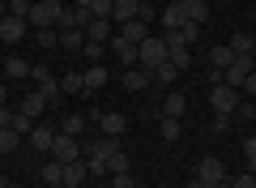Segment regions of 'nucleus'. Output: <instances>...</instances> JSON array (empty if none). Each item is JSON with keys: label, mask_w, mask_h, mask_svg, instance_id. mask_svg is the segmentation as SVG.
I'll return each mask as SVG.
<instances>
[{"label": "nucleus", "mask_w": 256, "mask_h": 188, "mask_svg": "<svg viewBox=\"0 0 256 188\" xmlns=\"http://www.w3.org/2000/svg\"><path fill=\"white\" fill-rule=\"evenodd\" d=\"M34 43L38 47H56V43H60V30H56V26H38L34 30Z\"/></svg>", "instance_id": "28"}, {"label": "nucleus", "mask_w": 256, "mask_h": 188, "mask_svg": "<svg viewBox=\"0 0 256 188\" xmlns=\"http://www.w3.org/2000/svg\"><path fill=\"white\" fill-rule=\"evenodd\" d=\"M30 77H34V86H38V94H43L47 103H56V99H64V90H60V77H56L47 64H34L30 69Z\"/></svg>", "instance_id": "3"}, {"label": "nucleus", "mask_w": 256, "mask_h": 188, "mask_svg": "<svg viewBox=\"0 0 256 188\" xmlns=\"http://www.w3.org/2000/svg\"><path fill=\"white\" fill-rule=\"evenodd\" d=\"M184 111H188V99H184V94H166L162 99V116L166 120H180Z\"/></svg>", "instance_id": "23"}, {"label": "nucleus", "mask_w": 256, "mask_h": 188, "mask_svg": "<svg viewBox=\"0 0 256 188\" xmlns=\"http://www.w3.org/2000/svg\"><path fill=\"white\" fill-rule=\"evenodd\" d=\"M56 26H60V30H82V26H77V13H73V5H64V9H60Z\"/></svg>", "instance_id": "33"}, {"label": "nucleus", "mask_w": 256, "mask_h": 188, "mask_svg": "<svg viewBox=\"0 0 256 188\" xmlns=\"http://www.w3.org/2000/svg\"><path fill=\"white\" fill-rule=\"evenodd\" d=\"M184 188H205V184H201V179H188V184H184Z\"/></svg>", "instance_id": "48"}, {"label": "nucleus", "mask_w": 256, "mask_h": 188, "mask_svg": "<svg viewBox=\"0 0 256 188\" xmlns=\"http://www.w3.org/2000/svg\"><path fill=\"white\" fill-rule=\"evenodd\" d=\"M244 158L256 167V137H244Z\"/></svg>", "instance_id": "41"}, {"label": "nucleus", "mask_w": 256, "mask_h": 188, "mask_svg": "<svg viewBox=\"0 0 256 188\" xmlns=\"http://www.w3.org/2000/svg\"><path fill=\"white\" fill-rule=\"evenodd\" d=\"M0 188H9V175H4V171H0Z\"/></svg>", "instance_id": "49"}, {"label": "nucleus", "mask_w": 256, "mask_h": 188, "mask_svg": "<svg viewBox=\"0 0 256 188\" xmlns=\"http://www.w3.org/2000/svg\"><path fill=\"white\" fill-rule=\"evenodd\" d=\"M52 158H56V162H77V158H82V145H77V137L56 133V141H52Z\"/></svg>", "instance_id": "6"}, {"label": "nucleus", "mask_w": 256, "mask_h": 188, "mask_svg": "<svg viewBox=\"0 0 256 188\" xmlns=\"http://www.w3.org/2000/svg\"><path fill=\"white\" fill-rule=\"evenodd\" d=\"M107 77H111V73H107V64H90V69L82 73V81H86V94H98V90L107 86Z\"/></svg>", "instance_id": "13"}, {"label": "nucleus", "mask_w": 256, "mask_h": 188, "mask_svg": "<svg viewBox=\"0 0 256 188\" xmlns=\"http://www.w3.org/2000/svg\"><path fill=\"white\" fill-rule=\"evenodd\" d=\"M86 175H90V171H86L82 158H77V162H64V179H60V188H82Z\"/></svg>", "instance_id": "15"}, {"label": "nucleus", "mask_w": 256, "mask_h": 188, "mask_svg": "<svg viewBox=\"0 0 256 188\" xmlns=\"http://www.w3.org/2000/svg\"><path fill=\"white\" fill-rule=\"evenodd\" d=\"M60 133H68V137H82V133H86V116H64Z\"/></svg>", "instance_id": "32"}, {"label": "nucleus", "mask_w": 256, "mask_h": 188, "mask_svg": "<svg viewBox=\"0 0 256 188\" xmlns=\"http://www.w3.org/2000/svg\"><path fill=\"white\" fill-rule=\"evenodd\" d=\"M52 141H56V128H52V124H38V128H30V145H34L38 154H52Z\"/></svg>", "instance_id": "16"}, {"label": "nucleus", "mask_w": 256, "mask_h": 188, "mask_svg": "<svg viewBox=\"0 0 256 188\" xmlns=\"http://www.w3.org/2000/svg\"><path fill=\"white\" fill-rule=\"evenodd\" d=\"M13 120H18V111H9V107H0V128H13Z\"/></svg>", "instance_id": "42"}, {"label": "nucleus", "mask_w": 256, "mask_h": 188, "mask_svg": "<svg viewBox=\"0 0 256 188\" xmlns=\"http://www.w3.org/2000/svg\"><path fill=\"white\" fill-rule=\"evenodd\" d=\"M239 90H248V94H256V69H252V73L244 77V86H239Z\"/></svg>", "instance_id": "45"}, {"label": "nucleus", "mask_w": 256, "mask_h": 188, "mask_svg": "<svg viewBox=\"0 0 256 188\" xmlns=\"http://www.w3.org/2000/svg\"><path fill=\"white\" fill-rule=\"evenodd\" d=\"M30 69H34V64L18 60V56H4V77H9V81H22V77H30Z\"/></svg>", "instance_id": "22"}, {"label": "nucleus", "mask_w": 256, "mask_h": 188, "mask_svg": "<svg viewBox=\"0 0 256 188\" xmlns=\"http://www.w3.org/2000/svg\"><path fill=\"white\" fill-rule=\"evenodd\" d=\"M18 141H22L18 128H0V154H13V150H18Z\"/></svg>", "instance_id": "29"}, {"label": "nucleus", "mask_w": 256, "mask_h": 188, "mask_svg": "<svg viewBox=\"0 0 256 188\" xmlns=\"http://www.w3.org/2000/svg\"><path fill=\"white\" fill-rule=\"evenodd\" d=\"M230 60H235V56H230V47H226V43H222V47H214V52H210V69H226Z\"/></svg>", "instance_id": "30"}, {"label": "nucleus", "mask_w": 256, "mask_h": 188, "mask_svg": "<svg viewBox=\"0 0 256 188\" xmlns=\"http://www.w3.org/2000/svg\"><path fill=\"white\" fill-rule=\"evenodd\" d=\"M210 107L222 111V116H230V111L239 107V90L226 86V81H218V86H210Z\"/></svg>", "instance_id": "4"}, {"label": "nucleus", "mask_w": 256, "mask_h": 188, "mask_svg": "<svg viewBox=\"0 0 256 188\" xmlns=\"http://www.w3.org/2000/svg\"><path fill=\"white\" fill-rule=\"evenodd\" d=\"M60 90H64V94H86L82 73H64V77H60Z\"/></svg>", "instance_id": "27"}, {"label": "nucleus", "mask_w": 256, "mask_h": 188, "mask_svg": "<svg viewBox=\"0 0 256 188\" xmlns=\"http://www.w3.org/2000/svg\"><path fill=\"white\" fill-rule=\"evenodd\" d=\"M111 188H137V179L128 175V171H120V175H111Z\"/></svg>", "instance_id": "38"}, {"label": "nucleus", "mask_w": 256, "mask_h": 188, "mask_svg": "<svg viewBox=\"0 0 256 188\" xmlns=\"http://www.w3.org/2000/svg\"><path fill=\"white\" fill-rule=\"evenodd\" d=\"M60 47L64 52H82L86 47V30H60Z\"/></svg>", "instance_id": "24"}, {"label": "nucleus", "mask_w": 256, "mask_h": 188, "mask_svg": "<svg viewBox=\"0 0 256 188\" xmlns=\"http://www.w3.org/2000/svg\"><path fill=\"white\" fill-rule=\"evenodd\" d=\"M137 64H141V69H150V73H154L158 64H166V39L162 35L141 39V43H137Z\"/></svg>", "instance_id": "2"}, {"label": "nucleus", "mask_w": 256, "mask_h": 188, "mask_svg": "<svg viewBox=\"0 0 256 188\" xmlns=\"http://www.w3.org/2000/svg\"><path fill=\"white\" fill-rule=\"evenodd\" d=\"M30 9H34L30 0H9V13H13V18H26L30 22Z\"/></svg>", "instance_id": "37"}, {"label": "nucleus", "mask_w": 256, "mask_h": 188, "mask_svg": "<svg viewBox=\"0 0 256 188\" xmlns=\"http://www.w3.org/2000/svg\"><path fill=\"white\" fill-rule=\"evenodd\" d=\"M4 99H9V86H4V81H0V107H4Z\"/></svg>", "instance_id": "46"}, {"label": "nucleus", "mask_w": 256, "mask_h": 188, "mask_svg": "<svg viewBox=\"0 0 256 188\" xmlns=\"http://www.w3.org/2000/svg\"><path fill=\"white\" fill-rule=\"evenodd\" d=\"M158 133H162V141L171 145V141H180V133H184V124H180V120H166V116H162V128H158Z\"/></svg>", "instance_id": "31"}, {"label": "nucleus", "mask_w": 256, "mask_h": 188, "mask_svg": "<svg viewBox=\"0 0 256 188\" xmlns=\"http://www.w3.org/2000/svg\"><path fill=\"white\" fill-rule=\"evenodd\" d=\"M175 77H180V69H175V64H158V69H154V81H158V86H171Z\"/></svg>", "instance_id": "34"}, {"label": "nucleus", "mask_w": 256, "mask_h": 188, "mask_svg": "<svg viewBox=\"0 0 256 188\" xmlns=\"http://www.w3.org/2000/svg\"><path fill=\"white\" fill-rule=\"evenodd\" d=\"M137 18L146 22V26H150V22H154V5H146V0H141V9H137Z\"/></svg>", "instance_id": "43"}, {"label": "nucleus", "mask_w": 256, "mask_h": 188, "mask_svg": "<svg viewBox=\"0 0 256 188\" xmlns=\"http://www.w3.org/2000/svg\"><path fill=\"white\" fill-rule=\"evenodd\" d=\"M102 52H107V43H94V39H86V47H82L86 60H102Z\"/></svg>", "instance_id": "35"}, {"label": "nucleus", "mask_w": 256, "mask_h": 188, "mask_svg": "<svg viewBox=\"0 0 256 188\" xmlns=\"http://www.w3.org/2000/svg\"><path fill=\"white\" fill-rule=\"evenodd\" d=\"M94 124L102 128V137H124V133H128V120L120 116V111H98Z\"/></svg>", "instance_id": "8"}, {"label": "nucleus", "mask_w": 256, "mask_h": 188, "mask_svg": "<svg viewBox=\"0 0 256 188\" xmlns=\"http://www.w3.org/2000/svg\"><path fill=\"white\" fill-rule=\"evenodd\" d=\"M150 81H154V73H150V69H141V64L124 69V90H146Z\"/></svg>", "instance_id": "17"}, {"label": "nucleus", "mask_w": 256, "mask_h": 188, "mask_svg": "<svg viewBox=\"0 0 256 188\" xmlns=\"http://www.w3.org/2000/svg\"><path fill=\"white\" fill-rule=\"evenodd\" d=\"M111 35H116V22L111 18H94L86 26V39H94V43H111Z\"/></svg>", "instance_id": "14"}, {"label": "nucleus", "mask_w": 256, "mask_h": 188, "mask_svg": "<svg viewBox=\"0 0 256 188\" xmlns=\"http://www.w3.org/2000/svg\"><path fill=\"white\" fill-rule=\"evenodd\" d=\"M166 64H175V69H188L192 64V47H166Z\"/></svg>", "instance_id": "25"}, {"label": "nucleus", "mask_w": 256, "mask_h": 188, "mask_svg": "<svg viewBox=\"0 0 256 188\" xmlns=\"http://www.w3.org/2000/svg\"><path fill=\"white\" fill-rule=\"evenodd\" d=\"M107 47L120 56V60H124V69H132V64H137V43H128L124 35H111V43H107Z\"/></svg>", "instance_id": "12"}, {"label": "nucleus", "mask_w": 256, "mask_h": 188, "mask_svg": "<svg viewBox=\"0 0 256 188\" xmlns=\"http://www.w3.org/2000/svg\"><path fill=\"white\" fill-rule=\"evenodd\" d=\"M214 133H230V116H222V111H214Z\"/></svg>", "instance_id": "39"}, {"label": "nucleus", "mask_w": 256, "mask_h": 188, "mask_svg": "<svg viewBox=\"0 0 256 188\" xmlns=\"http://www.w3.org/2000/svg\"><path fill=\"white\" fill-rule=\"evenodd\" d=\"M13 128H18V133H22V137H26V133H30V128H34V120H30V116H22V111H18V120H13Z\"/></svg>", "instance_id": "40"}, {"label": "nucleus", "mask_w": 256, "mask_h": 188, "mask_svg": "<svg viewBox=\"0 0 256 188\" xmlns=\"http://www.w3.org/2000/svg\"><path fill=\"white\" fill-rule=\"evenodd\" d=\"M137 9H141V0H116V5H111V22H116V26H124V22L137 18Z\"/></svg>", "instance_id": "18"}, {"label": "nucleus", "mask_w": 256, "mask_h": 188, "mask_svg": "<svg viewBox=\"0 0 256 188\" xmlns=\"http://www.w3.org/2000/svg\"><path fill=\"white\" fill-rule=\"evenodd\" d=\"M192 179H201V184L210 188V184H218V179H226V167H222L218 154H205V158L196 162V175H192Z\"/></svg>", "instance_id": "5"}, {"label": "nucleus", "mask_w": 256, "mask_h": 188, "mask_svg": "<svg viewBox=\"0 0 256 188\" xmlns=\"http://www.w3.org/2000/svg\"><path fill=\"white\" fill-rule=\"evenodd\" d=\"M116 150H120V137H94L90 150H86V171L90 175H107V162Z\"/></svg>", "instance_id": "1"}, {"label": "nucleus", "mask_w": 256, "mask_h": 188, "mask_svg": "<svg viewBox=\"0 0 256 188\" xmlns=\"http://www.w3.org/2000/svg\"><path fill=\"white\" fill-rule=\"evenodd\" d=\"M0 5H9V0H0Z\"/></svg>", "instance_id": "51"}, {"label": "nucleus", "mask_w": 256, "mask_h": 188, "mask_svg": "<svg viewBox=\"0 0 256 188\" xmlns=\"http://www.w3.org/2000/svg\"><path fill=\"white\" fill-rule=\"evenodd\" d=\"M180 26H188V18H184V9L171 0V5L162 9V35H166V30H180Z\"/></svg>", "instance_id": "21"}, {"label": "nucleus", "mask_w": 256, "mask_h": 188, "mask_svg": "<svg viewBox=\"0 0 256 188\" xmlns=\"http://www.w3.org/2000/svg\"><path fill=\"white\" fill-rule=\"evenodd\" d=\"M18 111H22V116H30V120H38V116L47 111V99L34 90V94H26V99H22V107H18Z\"/></svg>", "instance_id": "20"}, {"label": "nucleus", "mask_w": 256, "mask_h": 188, "mask_svg": "<svg viewBox=\"0 0 256 188\" xmlns=\"http://www.w3.org/2000/svg\"><path fill=\"white\" fill-rule=\"evenodd\" d=\"M60 0H38L34 9H30V26H56V18H60Z\"/></svg>", "instance_id": "7"}, {"label": "nucleus", "mask_w": 256, "mask_h": 188, "mask_svg": "<svg viewBox=\"0 0 256 188\" xmlns=\"http://www.w3.org/2000/svg\"><path fill=\"white\" fill-rule=\"evenodd\" d=\"M107 171H111V175L128 171V154H124V150H116V154H111V162H107Z\"/></svg>", "instance_id": "36"}, {"label": "nucleus", "mask_w": 256, "mask_h": 188, "mask_svg": "<svg viewBox=\"0 0 256 188\" xmlns=\"http://www.w3.org/2000/svg\"><path fill=\"white\" fill-rule=\"evenodd\" d=\"M210 188H235V184H230V179H218V184H210Z\"/></svg>", "instance_id": "47"}, {"label": "nucleus", "mask_w": 256, "mask_h": 188, "mask_svg": "<svg viewBox=\"0 0 256 188\" xmlns=\"http://www.w3.org/2000/svg\"><path fill=\"white\" fill-rule=\"evenodd\" d=\"M0 64H4V43H0Z\"/></svg>", "instance_id": "50"}, {"label": "nucleus", "mask_w": 256, "mask_h": 188, "mask_svg": "<svg viewBox=\"0 0 256 188\" xmlns=\"http://www.w3.org/2000/svg\"><path fill=\"white\" fill-rule=\"evenodd\" d=\"M230 184H235V188H256V175H252V171H248V175H239V179H230Z\"/></svg>", "instance_id": "44"}, {"label": "nucleus", "mask_w": 256, "mask_h": 188, "mask_svg": "<svg viewBox=\"0 0 256 188\" xmlns=\"http://www.w3.org/2000/svg\"><path fill=\"white\" fill-rule=\"evenodd\" d=\"M226 47H230V56H256V35L252 30H235Z\"/></svg>", "instance_id": "11"}, {"label": "nucleus", "mask_w": 256, "mask_h": 188, "mask_svg": "<svg viewBox=\"0 0 256 188\" xmlns=\"http://www.w3.org/2000/svg\"><path fill=\"white\" fill-rule=\"evenodd\" d=\"M116 35H124L128 43H141V39H150V26L141 18H132V22H124V26H116Z\"/></svg>", "instance_id": "19"}, {"label": "nucleus", "mask_w": 256, "mask_h": 188, "mask_svg": "<svg viewBox=\"0 0 256 188\" xmlns=\"http://www.w3.org/2000/svg\"><path fill=\"white\" fill-rule=\"evenodd\" d=\"M22 39H26V18H0V43L9 47V43H22Z\"/></svg>", "instance_id": "9"}, {"label": "nucleus", "mask_w": 256, "mask_h": 188, "mask_svg": "<svg viewBox=\"0 0 256 188\" xmlns=\"http://www.w3.org/2000/svg\"><path fill=\"white\" fill-rule=\"evenodd\" d=\"M175 5L184 9V18H188L192 26H205V22H210V5H205V0H175Z\"/></svg>", "instance_id": "10"}, {"label": "nucleus", "mask_w": 256, "mask_h": 188, "mask_svg": "<svg viewBox=\"0 0 256 188\" xmlns=\"http://www.w3.org/2000/svg\"><path fill=\"white\" fill-rule=\"evenodd\" d=\"M60 179H64V162H43V184H52V188H60Z\"/></svg>", "instance_id": "26"}]
</instances>
